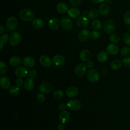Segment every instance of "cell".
Segmentation results:
<instances>
[{
    "label": "cell",
    "mask_w": 130,
    "mask_h": 130,
    "mask_svg": "<svg viewBox=\"0 0 130 130\" xmlns=\"http://www.w3.org/2000/svg\"><path fill=\"white\" fill-rule=\"evenodd\" d=\"M20 18L25 21H31L34 17V13L30 9H24L20 11L19 14Z\"/></svg>",
    "instance_id": "cell-1"
},
{
    "label": "cell",
    "mask_w": 130,
    "mask_h": 130,
    "mask_svg": "<svg viewBox=\"0 0 130 130\" xmlns=\"http://www.w3.org/2000/svg\"><path fill=\"white\" fill-rule=\"evenodd\" d=\"M115 22L112 19H108L104 23V30L107 34H112L115 31Z\"/></svg>",
    "instance_id": "cell-2"
},
{
    "label": "cell",
    "mask_w": 130,
    "mask_h": 130,
    "mask_svg": "<svg viewBox=\"0 0 130 130\" xmlns=\"http://www.w3.org/2000/svg\"><path fill=\"white\" fill-rule=\"evenodd\" d=\"M100 74L99 72L93 69L89 70L87 73V80L92 83L98 82L100 79Z\"/></svg>",
    "instance_id": "cell-3"
},
{
    "label": "cell",
    "mask_w": 130,
    "mask_h": 130,
    "mask_svg": "<svg viewBox=\"0 0 130 130\" xmlns=\"http://www.w3.org/2000/svg\"><path fill=\"white\" fill-rule=\"evenodd\" d=\"M21 39V37L20 34L17 32V31H15L12 32L10 37L9 38V43L12 46H15L18 45Z\"/></svg>",
    "instance_id": "cell-4"
},
{
    "label": "cell",
    "mask_w": 130,
    "mask_h": 130,
    "mask_svg": "<svg viewBox=\"0 0 130 130\" xmlns=\"http://www.w3.org/2000/svg\"><path fill=\"white\" fill-rule=\"evenodd\" d=\"M28 73L27 69L23 66H19L15 70V74L16 76L18 78H25L28 76Z\"/></svg>",
    "instance_id": "cell-5"
},
{
    "label": "cell",
    "mask_w": 130,
    "mask_h": 130,
    "mask_svg": "<svg viewBox=\"0 0 130 130\" xmlns=\"http://www.w3.org/2000/svg\"><path fill=\"white\" fill-rule=\"evenodd\" d=\"M18 25V21L16 17L11 16L7 21V27L8 30L12 31L14 30Z\"/></svg>",
    "instance_id": "cell-6"
},
{
    "label": "cell",
    "mask_w": 130,
    "mask_h": 130,
    "mask_svg": "<svg viewBox=\"0 0 130 130\" xmlns=\"http://www.w3.org/2000/svg\"><path fill=\"white\" fill-rule=\"evenodd\" d=\"M39 89L41 92L47 94L50 93L52 90L53 86L49 82H44L40 85Z\"/></svg>",
    "instance_id": "cell-7"
},
{
    "label": "cell",
    "mask_w": 130,
    "mask_h": 130,
    "mask_svg": "<svg viewBox=\"0 0 130 130\" xmlns=\"http://www.w3.org/2000/svg\"><path fill=\"white\" fill-rule=\"evenodd\" d=\"M67 107L69 109L73 110H78L81 107V102L75 99L69 100L67 103Z\"/></svg>",
    "instance_id": "cell-8"
},
{
    "label": "cell",
    "mask_w": 130,
    "mask_h": 130,
    "mask_svg": "<svg viewBox=\"0 0 130 130\" xmlns=\"http://www.w3.org/2000/svg\"><path fill=\"white\" fill-rule=\"evenodd\" d=\"M76 23L78 27L84 28L89 24V19L86 16L82 15L77 18L76 21Z\"/></svg>",
    "instance_id": "cell-9"
},
{
    "label": "cell",
    "mask_w": 130,
    "mask_h": 130,
    "mask_svg": "<svg viewBox=\"0 0 130 130\" xmlns=\"http://www.w3.org/2000/svg\"><path fill=\"white\" fill-rule=\"evenodd\" d=\"M87 67L85 63H80L76 66L75 69V73L78 77H81L85 75L87 70Z\"/></svg>",
    "instance_id": "cell-10"
},
{
    "label": "cell",
    "mask_w": 130,
    "mask_h": 130,
    "mask_svg": "<svg viewBox=\"0 0 130 130\" xmlns=\"http://www.w3.org/2000/svg\"><path fill=\"white\" fill-rule=\"evenodd\" d=\"M60 24L62 28L67 31L70 30L73 28V23L68 18H63L60 20Z\"/></svg>",
    "instance_id": "cell-11"
},
{
    "label": "cell",
    "mask_w": 130,
    "mask_h": 130,
    "mask_svg": "<svg viewBox=\"0 0 130 130\" xmlns=\"http://www.w3.org/2000/svg\"><path fill=\"white\" fill-rule=\"evenodd\" d=\"M39 62L41 65L46 67H50L52 64V61L51 59L46 55H42L39 58Z\"/></svg>",
    "instance_id": "cell-12"
},
{
    "label": "cell",
    "mask_w": 130,
    "mask_h": 130,
    "mask_svg": "<svg viewBox=\"0 0 130 130\" xmlns=\"http://www.w3.org/2000/svg\"><path fill=\"white\" fill-rule=\"evenodd\" d=\"M64 57L60 54L55 55L53 57V63L56 67H60L64 64L65 63Z\"/></svg>",
    "instance_id": "cell-13"
},
{
    "label": "cell",
    "mask_w": 130,
    "mask_h": 130,
    "mask_svg": "<svg viewBox=\"0 0 130 130\" xmlns=\"http://www.w3.org/2000/svg\"><path fill=\"white\" fill-rule=\"evenodd\" d=\"M91 57V54L89 50L87 49L82 50L80 54L79 57L81 61L83 62H87L90 60Z\"/></svg>",
    "instance_id": "cell-14"
},
{
    "label": "cell",
    "mask_w": 130,
    "mask_h": 130,
    "mask_svg": "<svg viewBox=\"0 0 130 130\" xmlns=\"http://www.w3.org/2000/svg\"><path fill=\"white\" fill-rule=\"evenodd\" d=\"M106 50L108 54L115 55L118 54L119 52V48L116 45L114 44H110L106 47Z\"/></svg>",
    "instance_id": "cell-15"
},
{
    "label": "cell",
    "mask_w": 130,
    "mask_h": 130,
    "mask_svg": "<svg viewBox=\"0 0 130 130\" xmlns=\"http://www.w3.org/2000/svg\"><path fill=\"white\" fill-rule=\"evenodd\" d=\"M90 32L88 29H84L81 30L78 35V38L79 40L81 42H85L89 38Z\"/></svg>",
    "instance_id": "cell-16"
},
{
    "label": "cell",
    "mask_w": 130,
    "mask_h": 130,
    "mask_svg": "<svg viewBox=\"0 0 130 130\" xmlns=\"http://www.w3.org/2000/svg\"><path fill=\"white\" fill-rule=\"evenodd\" d=\"M23 63L25 67L31 68L35 66L36 61L31 56H26L23 59Z\"/></svg>",
    "instance_id": "cell-17"
},
{
    "label": "cell",
    "mask_w": 130,
    "mask_h": 130,
    "mask_svg": "<svg viewBox=\"0 0 130 130\" xmlns=\"http://www.w3.org/2000/svg\"><path fill=\"white\" fill-rule=\"evenodd\" d=\"M79 93L78 89L75 86H71L67 88L66 91V94L69 98H74Z\"/></svg>",
    "instance_id": "cell-18"
},
{
    "label": "cell",
    "mask_w": 130,
    "mask_h": 130,
    "mask_svg": "<svg viewBox=\"0 0 130 130\" xmlns=\"http://www.w3.org/2000/svg\"><path fill=\"white\" fill-rule=\"evenodd\" d=\"M68 15L71 18H78L80 14V10L75 7L71 8L68 9L67 11Z\"/></svg>",
    "instance_id": "cell-19"
},
{
    "label": "cell",
    "mask_w": 130,
    "mask_h": 130,
    "mask_svg": "<svg viewBox=\"0 0 130 130\" xmlns=\"http://www.w3.org/2000/svg\"><path fill=\"white\" fill-rule=\"evenodd\" d=\"M0 86L4 89H7L10 86V81L8 77L3 76L0 78Z\"/></svg>",
    "instance_id": "cell-20"
},
{
    "label": "cell",
    "mask_w": 130,
    "mask_h": 130,
    "mask_svg": "<svg viewBox=\"0 0 130 130\" xmlns=\"http://www.w3.org/2000/svg\"><path fill=\"white\" fill-rule=\"evenodd\" d=\"M48 25L51 29L56 30L59 27V21L56 18H52L49 20Z\"/></svg>",
    "instance_id": "cell-21"
},
{
    "label": "cell",
    "mask_w": 130,
    "mask_h": 130,
    "mask_svg": "<svg viewBox=\"0 0 130 130\" xmlns=\"http://www.w3.org/2000/svg\"><path fill=\"white\" fill-rule=\"evenodd\" d=\"M24 88L27 90H31L35 86V83L32 78L29 77L27 78L24 82L23 83Z\"/></svg>",
    "instance_id": "cell-22"
},
{
    "label": "cell",
    "mask_w": 130,
    "mask_h": 130,
    "mask_svg": "<svg viewBox=\"0 0 130 130\" xmlns=\"http://www.w3.org/2000/svg\"><path fill=\"white\" fill-rule=\"evenodd\" d=\"M70 115L68 111L63 110L61 111L59 115V121L63 123H66L70 119Z\"/></svg>",
    "instance_id": "cell-23"
},
{
    "label": "cell",
    "mask_w": 130,
    "mask_h": 130,
    "mask_svg": "<svg viewBox=\"0 0 130 130\" xmlns=\"http://www.w3.org/2000/svg\"><path fill=\"white\" fill-rule=\"evenodd\" d=\"M98 60L101 63L106 62L108 59V54L107 52L102 51L100 52L96 56Z\"/></svg>",
    "instance_id": "cell-24"
},
{
    "label": "cell",
    "mask_w": 130,
    "mask_h": 130,
    "mask_svg": "<svg viewBox=\"0 0 130 130\" xmlns=\"http://www.w3.org/2000/svg\"><path fill=\"white\" fill-rule=\"evenodd\" d=\"M99 13L102 15H107L110 12L109 6L106 4H101L99 8Z\"/></svg>",
    "instance_id": "cell-25"
},
{
    "label": "cell",
    "mask_w": 130,
    "mask_h": 130,
    "mask_svg": "<svg viewBox=\"0 0 130 130\" xmlns=\"http://www.w3.org/2000/svg\"><path fill=\"white\" fill-rule=\"evenodd\" d=\"M32 26L36 29H41L44 26V21L41 18H36L32 20Z\"/></svg>",
    "instance_id": "cell-26"
},
{
    "label": "cell",
    "mask_w": 130,
    "mask_h": 130,
    "mask_svg": "<svg viewBox=\"0 0 130 130\" xmlns=\"http://www.w3.org/2000/svg\"><path fill=\"white\" fill-rule=\"evenodd\" d=\"M56 10L58 13L63 14L67 12L68 10V6L64 3H59L56 6Z\"/></svg>",
    "instance_id": "cell-27"
},
{
    "label": "cell",
    "mask_w": 130,
    "mask_h": 130,
    "mask_svg": "<svg viewBox=\"0 0 130 130\" xmlns=\"http://www.w3.org/2000/svg\"><path fill=\"white\" fill-rule=\"evenodd\" d=\"M9 63L11 66L13 67H16L21 64V59L18 56H13L10 58Z\"/></svg>",
    "instance_id": "cell-28"
},
{
    "label": "cell",
    "mask_w": 130,
    "mask_h": 130,
    "mask_svg": "<svg viewBox=\"0 0 130 130\" xmlns=\"http://www.w3.org/2000/svg\"><path fill=\"white\" fill-rule=\"evenodd\" d=\"M122 66L121 61L119 59H115L113 60L110 64L111 68L114 70H117L119 69Z\"/></svg>",
    "instance_id": "cell-29"
},
{
    "label": "cell",
    "mask_w": 130,
    "mask_h": 130,
    "mask_svg": "<svg viewBox=\"0 0 130 130\" xmlns=\"http://www.w3.org/2000/svg\"><path fill=\"white\" fill-rule=\"evenodd\" d=\"M99 17V12L96 9H91L88 13V17L90 19H95Z\"/></svg>",
    "instance_id": "cell-30"
},
{
    "label": "cell",
    "mask_w": 130,
    "mask_h": 130,
    "mask_svg": "<svg viewBox=\"0 0 130 130\" xmlns=\"http://www.w3.org/2000/svg\"><path fill=\"white\" fill-rule=\"evenodd\" d=\"M9 93L12 96H16L20 92V88L19 86H13L11 87L9 90Z\"/></svg>",
    "instance_id": "cell-31"
},
{
    "label": "cell",
    "mask_w": 130,
    "mask_h": 130,
    "mask_svg": "<svg viewBox=\"0 0 130 130\" xmlns=\"http://www.w3.org/2000/svg\"><path fill=\"white\" fill-rule=\"evenodd\" d=\"M9 39V36L7 34L2 35L0 38V50H1L3 46L6 44Z\"/></svg>",
    "instance_id": "cell-32"
},
{
    "label": "cell",
    "mask_w": 130,
    "mask_h": 130,
    "mask_svg": "<svg viewBox=\"0 0 130 130\" xmlns=\"http://www.w3.org/2000/svg\"><path fill=\"white\" fill-rule=\"evenodd\" d=\"M92 27L95 30H100L102 28V24L100 20L98 19L94 20L91 23Z\"/></svg>",
    "instance_id": "cell-33"
},
{
    "label": "cell",
    "mask_w": 130,
    "mask_h": 130,
    "mask_svg": "<svg viewBox=\"0 0 130 130\" xmlns=\"http://www.w3.org/2000/svg\"><path fill=\"white\" fill-rule=\"evenodd\" d=\"M123 22L126 25H130V10H127L124 13Z\"/></svg>",
    "instance_id": "cell-34"
},
{
    "label": "cell",
    "mask_w": 130,
    "mask_h": 130,
    "mask_svg": "<svg viewBox=\"0 0 130 130\" xmlns=\"http://www.w3.org/2000/svg\"><path fill=\"white\" fill-rule=\"evenodd\" d=\"M109 39L111 42L114 44H116L119 42L120 40V37L117 34H112L111 35H110Z\"/></svg>",
    "instance_id": "cell-35"
},
{
    "label": "cell",
    "mask_w": 130,
    "mask_h": 130,
    "mask_svg": "<svg viewBox=\"0 0 130 130\" xmlns=\"http://www.w3.org/2000/svg\"><path fill=\"white\" fill-rule=\"evenodd\" d=\"M123 42L128 46H130V33H124L122 37Z\"/></svg>",
    "instance_id": "cell-36"
},
{
    "label": "cell",
    "mask_w": 130,
    "mask_h": 130,
    "mask_svg": "<svg viewBox=\"0 0 130 130\" xmlns=\"http://www.w3.org/2000/svg\"><path fill=\"white\" fill-rule=\"evenodd\" d=\"M64 95V92L61 90H55L53 93L54 97L56 99H61Z\"/></svg>",
    "instance_id": "cell-37"
},
{
    "label": "cell",
    "mask_w": 130,
    "mask_h": 130,
    "mask_svg": "<svg viewBox=\"0 0 130 130\" xmlns=\"http://www.w3.org/2000/svg\"><path fill=\"white\" fill-rule=\"evenodd\" d=\"M7 71V67L6 63L3 61H0V74L1 75L5 74Z\"/></svg>",
    "instance_id": "cell-38"
},
{
    "label": "cell",
    "mask_w": 130,
    "mask_h": 130,
    "mask_svg": "<svg viewBox=\"0 0 130 130\" xmlns=\"http://www.w3.org/2000/svg\"><path fill=\"white\" fill-rule=\"evenodd\" d=\"M129 52H130V48L128 46L122 47L120 50L121 55L123 56H126L129 54Z\"/></svg>",
    "instance_id": "cell-39"
},
{
    "label": "cell",
    "mask_w": 130,
    "mask_h": 130,
    "mask_svg": "<svg viewBox=\"0 0 130 130\" xmlns=\"http://www.w3.org/2000/svg\"><path fill=\"white\" fill-rule=\"evenodd\" d=\"M90 36L91 38L94 40L99 39L101 37L100 33L97 30H93L90 32Z\"/></svg>",
    "instance_id": "cell-40"
},
{
    "label": "cell",
    "mask_w": 130,
    "mask_h": 130,
    "mask_svg": "<svg viewBox=\"0 0 130 130\" xmlns=\"http://www.w3.org/2000/svg\"><path fill=\"white\" fill-rule=\"evenodd\" d=\"M122 63L127 68H130V56H126L122 59Z\"/></svg>",
    "instance_id": "cell-41"
},
{
    "label": "cell",
    "mask_w": 130,
    "mask_h": 130,
    "mask_svg": "<svg viewBox=\"0 0 130 130\" xmlns=\"http://www.w3.org/2000/svg\"><path fill=\"white\" fill-rule=\"evenodd\" d=\"M37 99L39 102L43 103L45 101V96L43 93L40 92L37 95Z\"/></svg>",
    "instance_id": "cell-42"
},
{
    "label": "cell",
    "mask_w": 130,
    "mask_h": 130,
    "mask_svg": "<svg viewBox=\"0 0 130 130\" xmlns=\"http://www.w3.org/2000/svg\"><path fill=\"white\" fill-rule=\"evenodd\" d=\"M28 75L31 78H35L37 76V71L36 70H34V69L30 70L29 71V73H28Z\"/></svg>",
    "instance_id": "cell-43"
},
{
    "label": "cell",
    "mask_w": 130,
    "mask_h": 130,
    "mask_svg": "<svg viewBox=\"0 0 130 130\" xmlns=\"http://www.w3.org/2000/svg\"><path fill=\"white\" fill-rule=\"evenodd\" d=\"M81 0H70L71 4L74 7L79 6L81 4Z\"/></svg>",
    "instance_id": "cell-44"
},
{
    "label": "cell",
    "mask_w": 130,
    "mask_h": 130,
    "mask_svg": "<svg viewBox=\"0 0 130 130\" xmlns=\"http://www.w3.org/2000/svg\"><path fill=\"white\" fill-rule=\"evenodd\" d=\"M23 83H24L22 79V78H19L17 79L15 81V84H16V86H19V87L21 86Z\"/></svg>",
    "instance_id": "cell-45"
},
{
    "label": "cell",
    "mask_w": 130,
    "mask_h": 130,
    "mask_svg": "<svg viewBox=\"0 0 130 130\" xmlns=\"http://www.w3.org/2000/svg\"><path fill=\"white\" fill-rule=\"evenodd\" d=\"M94 65V64L93 61H92L91 60H89L87 62H86V66L87 68H89V69H91L92 67H93Z\"/></svg>",
    "instance_id": "cell-46"
},
{
    "label": "cell",
    "mask_w": 130,
    "mask_h": 130,
    "mask_svg": "<svg viewBox=\"0 0 130 130\" xmlns=\"http://www.w3.org/2000/svg\"><path fill=\"white\" fill-rule=\"evenodd\" d=\"M67 105H65L64 103H60L58 105V108L60 110H65V109L67 108Z\"/></svg>",
    "instance_id": "cell-47"
},
{
    "label": "cell",
    "mask_w": 130,
    "mask_h": 130,
    "mask_svg": "<svg viewBox=\"0 0 130 130\" xmlns=\"http://www.w3.org/2000/svg\"><path fill=\"white\" fill-rule=\"evenodd\" d=\"M57 130H64L65 128V125L64 124V123H59L57 127Z\"/></svg>",
    "instance_id": "cell-48"
},
{
    "label": "cell",
    "mask_w": 130,
    "mask_h": 130,
    "mask_svg": "<svg viewBox=\"0 0 130 130\" xmlns=\"http://www.w3.org/2000/svg\"><path fill=\"white\" fill-rule=\"evenodd\" d=\"M105 0H91V1L94 4H100L103 2Z\"/></svg>",
    "instance_id": "cell-49"
},
{
    "label": "cell",
    "mask_w": 130,
    "mask_h": 130,
    "mask_svg": "<svg viewBox=\"0 0 130 130\" xmlns=\"http://www.w3.org/2000/svg\"><path fill=\"white\" fill-rule=\"evenodd\" d=\"M5 29L4 27L2 25H0V34H3V33L5 32Z\"/></svg>",
    "instance_id": "cell-50"
},
{
    "label": "cell",
    "mask_w": 130,
    "mask_h": 130,
    "mask_svg": "<svg viewBox=\"0 0 130 130\" xmlns=\"http://www.w3.org/2000/svg\"><path fill=\"white\" fill-rule=\"evenodd\" d=\"M129 32H130V26H129Z\"/></svg>",
    "instance_id": "cell-51"
}]
</instances>
